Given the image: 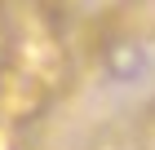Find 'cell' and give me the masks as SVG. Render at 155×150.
Segmentation results:
<instances>
[{
  "instance_id": "1",
  "label": "cell",
  "mask_w": 155,
  "mask_h": 150,
  "mask_svg": "<svg viewBox=\"0 0 155 150\" xmlns=\"http://www.w3.org/2000/svg\"><path fill=\"white\" fill-rule=\"evenodd\" d=\"M62 84V49L53 35H18L0 66V106L5 115H36Z\"/></svg>"
}]
</instances>
